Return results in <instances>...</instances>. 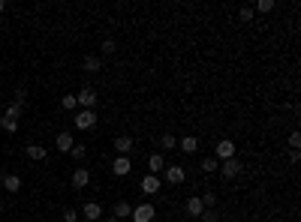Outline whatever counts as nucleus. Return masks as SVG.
Instances as JSON below:
<instances>
[{"label":"nucleus","mask_w":301,"mask_h":222,"mask_svg":"<svg viewBox=\"0 0 301 222\" xmlns=\"http://www.w3.org/2000/svg\"><path fill=\"white\" fill-rule=\"evenodd\" d=\"M163 168H166L163 153H151V156H148V171H151V174H160Z\"/></svg>","instance_id":"obj_14"},{"label":"nucleus","mask_w":301,"mask_h":222,"mask_svg":"<svg viewBox=\"0 0 301 222\" xmlns=\"http://www.w3.org/2000/svg\"><path fill=\"white\" fill-rule=\"evenodd\" d=\"M199 219H202V222H217V219H220V216H217V213H214V207H208V210H205V213H202V216H199Z\"/></svg>","instance_id":"obj_29"},{"label":"nucleus","mask_w":301,"mask_h":222,"mask_svg":"<svg viewBox=\"0 0 301 222\" xmlns=\"http://www.w3.org/2000/svg\"><path fill=\"white\" fill-rule=\"evenodd\" d=\"M220 174H223L226 180L238 177V174H241V162H238V156H235V159H226V162H220Z\"/></svg>","instance_id":"obj_6"},{"label":"nucleus","mask_w":301,"mask_h":222,"mask_svg":"<svg viewBox=\"0 0 301 222\" xmlns=\"http://www.w3.org/2000/svg\"><path fill=\"white\" fill-rule=\"evenodd\" d=\"M84 69H87V72H100V69H102V60H100V57H94V54H91V57H84Z\"/></svg>","instance_id":"obj_20"},{"label":"nucleus","mask_w":301,"mask_h":222,"mask_svg":"<svg viewBox=\"0 0 301 222\" xmlns=\"http://www.w3.org/2000/svg\"><path fill=\"white\" fill-rule=\"evenodd\" d=\"M112 171H115V177H127V174L133 171V162H130V156H115V162H112Z\"/></svg>","instance_id":"obj_5"},{"label":"nucleus","mask_w":301,"mask_h":222,"mask_svg":"<svg viewBox=\"0 0 301 222\" xmlns=\"http://www.w3.org/2000/svg\"><path fill=\"white\" fill-rule=\"evenodd\" d=\"M160 144H163V150H175V147H178V138H175L172 132H166L163 138H160Z\"/></svg>","instance_id":"obj_21"},{"label":"nucleus","mask_w":301,"mask_h":222,"mask_svg":"<svg viewBox=\"0 0 301 222\" xmlns=\"http://www.w3.org/2000/svg\"><path fill=\"white\" fill-rule=\"evenodd\" d=\"M214 159H217V162L235 159V141H232V138H220L217 147H214Z\"/></svg>","instance_id":"obj_1"},{"label":"nucleus","mask_w":301,"mask_h":222,"mask_svg":"<svg viewBox=\"0 0 301 222\" xmlns=\"http://www.w3.org/2000/svg\"><path fill=\"white\" fill-rule=\"evenodd\" d=\"M3 9H6V0H0V15H3Z\"/></svg>","instance_id":"obj_34"},{"label":"nucleus","mask_w":301,"mask_h":222,"mask_svg":"<svg viewBox=\"0 0 301 222\" xmlns=\"http://www.w3.org/2000/svg\"><path fill=\"white\" fill-rule=\"evenodd\" d=\"M289 147H292V150H298V147H301V135H298V132H292V135H289Z\"/></svg>","instance_id":"obj_32"},{"label":"nucleus","mask_w":301,"mask_h":222,"mask_svg":"<svg viewBox=\"0 0 301 222\" xmlns=\"http://www.w3.org/2000/svg\"><path fill=\"white\" fill-rule=\"evenodd\" d=\"M154 216H157V207L154 204H139V207H133V213H130V219L133 222H154Z\"/></svg>","instance_id":"obj_2"},{"label":"nucleus","mask_w":301,"mask_h":222,"mask_svg":"<svg viewBox=\"0 0 301 222\" xmlns=\"http://www.w3.org/2000/svg\"><path fill=\"white\" fill-rule=\"evenodd\" d=\"M178 147H181L184 153H196V150H199V138H196V135H184V138L178 141Z\"/></svg>","instance_id":"obj_15"},{"label":"nucleus","mask_w":301,"mask_h":222,"mask_svg":"<svg viewBox=\"0 0 301 222\" xmlns=\"http://www.w3.org/2000/svg\"><path fill=\"white\" fill-rule=\"evenodd\" d=\"M199 201L205 204V210H208V207H214V204H217V195H214V192H205V195H202Z\"/></svg>","instance_id":"obj_27"},{"label":"nucleus","mask_w":301,"mask_h":222,"mask_svg":"<svg viewBox=\"0 0 301 222\" xmlns=\"http://www.w3.org/2000/svg\"><path fill=\"white\" fill-rule=\"evenodd\" d=\"M0 108H3V102H0Z\"/></svg>","instance_id":"obj_35"},{"label":"nucleus","mask_w":301,"mask_h":222,"mask_svg":"<svg viewBox=\"0 0 301 222\" xmlns=\"http://www.w3.org/2000/svg\"><path fill=\"white\" fill-rule=\"evenodd\" d=\"M253 15H256L253 6H241V9H238V18H241V21H253Z\"/></svg>","instance_id":"obj_23"},{"label":"nucleus","mask_w":301,"mask_h":222,"mask_svg":"<svg viewBox=\"0 0 301 222\" xmlns=\"http://www.w3.org/2000/svg\"><path fill=\"white\" fill-rule=\"evenodd\" d=\"M60 105H63V111H76V108H79V102H76V96H63V99H60Z\"/></svg>","instance_id":"obj_22"},{"label":"nucleus","mask_w":301,"mask_h":222,"mask_svg":"<svg viewBox=\"0 0 301 222\" xmlns=\"http://www.w3.org/2000/svg\"><path fill=\"white\" fill-rule=\"evenodd\" d=\"M27 156H30L33 162H45V159H48V150H45L42 144H27Z\"/></svg>","instance_id":"obj_13"},{"label":"nucleus","mask_w":301,"mask_h":222,"mask_svg":"<svg viewBox=\"0 0 301 222\" xmlns=\"http://www.w3.org/2000/svg\"><path fill=\"white\" fill-rule=\"evenodd\" d=\"M63 222H79V210L66 207V210H63Z\"/></svg>","instance_id":"obj_30"},{"label":"nucleus","mask_w":301,"mask_h":222,"mask_svg":"<svg viewBox=\"0 0 301 222\" xmlns=\"http://www.w3.org/2000/svg\"><path fill=\"white\" fill-rule=\"evenodd\" d=\"M76 129H94L97 126V111H87V108H81L79 114H76Z\"/></svg>","instance_id":"obj_4"},{"label":"nucleus","mask_w":301,"mask_h":222,"mask_svg":"<svg viewBox=\"0 0 301 222\" xmlns=\"http://www.w3.org/2000/svg\"><path fill=\"white\" fill-rule=\"evenodd\" d=\"M19 114H21V105H9V108L3 111V117H6V120H19Z\"/></svg>","instance_id":"obj_24"},{"label":"nucleus","mask_w":301,"mask_h":222,"mask_svg":"<svg viewBox=\"0 0 301 222\" xmlns=\"http://www.w3.org/2000/svg\"><path fill=\"white\" fill-rule=\"evenodd\" d=\"M76 102H79L81 108L94 111V105H97V90H94V87H81V90L76 93Z\"/></svg>","instance_id":"obj_3"},{"label":"nucleus","mask_w":301,"mask_h":222,"mask_svg":"<svg viewBox=\"0 0 301 222\" xmlns=\"http://www.w3.org/2000/svg\"><path fill=\"white\" fill-rule=\"evenodd\" d=\"M81 216H84V222H97V219H102V207H100V201H87L84 207H81Z\"/></svg>","instance_id":"obj_7"},{"label":"nucleus","mask_w":301,"mask_h":222,"mask_svg":"<svg viewBox=\"0 0 301 222\" xmlns=\"http://www.w3.org/2000/svg\"><path fill=\"white\" fill-rule=\"evenodd\" d=\"M3 189L6 192H19L21 189V177L19 174H3Z\"/></svg>","instance_id":"obj_17"},{"label":"nucleus","mask_w":301,"mask_h":222,"mask_svg":"<svg viewBox=\"0 0 301 222\" xmlns=\"http://www.w3.org/2000/svg\"><path fill=\"white\" fill-rule=\"evenodd\" d=\"M87 183H91V171H87V168H76L73 171V186L76 189H84Z\"/></svg>","instance_id":"obj_12"},{"label":"nucleus","mask_w":301,"mask_h":222,"mask_svg":"<svg viewBox=\"0 0 301 222\" xmlns=\"http://www.w3.org/2000/svg\"><path fill=\"white\" fill-rule=\"evenodd\" d=\"M199 168H202L205 174H214V171H220V162H217L214 156H205V159L199 162Z\"/></svg>","instance_id":"obj_19"},{"label":"nucleus","mask_w":301,"mask_h":222,"mask_svg":"<svg viewBox=\"0 0 301 222\" xmlns=\"http://www.w3.org/2000/svg\"><path fill=\"white\" fill-rule=\"evenodd\" d=\"M130 213H133V204H127V201H118L115 204V219H130Z\"/></svg>","instance_id":"obj_18"},{"label":"nucleus","mask_w":301,"mask_h":222,"mask_svg":"<svg viewBox=\"0 0 301 222\" xmlns=\"http://www.w3.org/2000/svg\"><path fill=\"white\" fill-rule=\"evenodd\" d=\"M184 207H187V213H190V216H196V219L205 213V204H202L199 198H187V204H184Z\"/></svg>","instance_id":"obj_16"},{"label":"nucleus","mask_w":301,"mask_h":222,"mask_svg":"<svg viewBox=\"0 0 301 222\" xmlns=\"http://www.w3.org/2000/svg\"><path fill=\"white\" fill-rule=\"evenodd\" d=\"M115 48H118L115 39H105V42H102V54H115Z\"/></svg>","instance_id":"obj_31"},{"label":"nucleus","mask_w":301,"mask_h":222,"mask_svg":"<svg viewBox=\"0 0 301 222\" xmlns=\"http://www.w3.org/2000/svg\"><path fill=\"white\" fill-rule=\"evenodd\" d=\"M271 9H274V0H259L253 12H271Z\"/></svg>","instance_id":"obj_26"},{"label":"nucleus","mask_w":301,"mask_h":222,"mask_svg":"<svg viewBox=\"0 0 301 222\" xmlns=\"http://www.w3.org/2000/svg\"><path fill=\"white\" fill-rule=\"evenodd\" d=\"M102 222H120V219H115V216H105V219H102Z\"/></svg>","instance_id":"obj_33"},{"label":"nucleus","mask_w":301,"mask_h":222,"mask_svg":"<svg viewBox=\"0 0 301 222\" xmlns=\"http://www.w3.org/2000/svg\"><path fill=\"white\" fill-rule=\"evenodd\" d=\"M184 177H187V171L181 165H166V180L172 183V186H178V183H184Z\"/></svg>","instance_id":"obj_10"},{"label":"nucleus","mask_w":301,"mask_h":222,"mask_svg":"<svg viewBox=\"0 0 301 222\" xmlns=\"http://www.w3.org/2000/svg\"><path fill=\"white\" fill-rule=\"evenodd\" d=\"M69 153H73V159H84V156H87V147H84V144H73V150H69Z\"/></svg>","instance_id":"obj_25"},{"label":"nucleus","mask_w":301,"mask_h":222,"mask_svg":"<svg viewBox=\"0 0 301 222\" xmlns=\"http://www.w3.org/2000/svg\"><path fill=\"white\" fill-rule=\"evenodd\" d=\"M73 144H76L73 132H58V138H55V147H58L60 153H69V150H73Z\"/></svg>","instance_id":"obj_11"},{"label":"nucleus","mask_w":301,"mask_h":222,"mask_svg":"<svg viewBox=\"0 0 301 222\" xmlns=\"http://www.w3.org/2000/svg\"><path fill=\"white\" fill-rule=\"evenodd\" d=\"M0 126H3L6 132H19V120H6V117H3V120H0Z\"/></svg>","instance_id":"obj_28"},{"label":"nucleus","mask_w":301,"mask_h":222,"mask_svg":"<svg viewBox=\"0 0 301 222\" xmlns=\"http://www.w3.org/2000/svg\"><path fill=\"white\" fill-rule=\"evenodd\" d=\"M133 138H130V135H118V138H115V150H118V156H130V153H133Z\"/></svg>","instance_id":"obj_9"},{"label":"nucleus","mask_w":301,"mask_h":222,"mask_svg":"<svg viewBox=\"0 0 301 222\" xmlns=\"http://www.w3.org/2000/svg\"><path fill=\"white\" fill-rule=\"evenodd\" d=\"M160 177H157V174H145V177H141V192H145V195H157V192H160Z\"/></svg>","instance_id":"obj_8"}]
</instances>
